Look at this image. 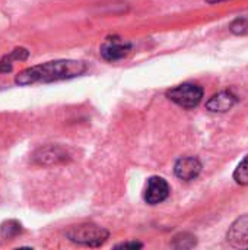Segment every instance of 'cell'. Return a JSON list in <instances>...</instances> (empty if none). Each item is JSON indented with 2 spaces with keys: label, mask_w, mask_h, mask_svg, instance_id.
I'll list each match as a JSON object with an SVG mask.
<instances>
[{
  "label": "cell",
  "mask_w": 248,
  "mask_h": 250,
  "mask_svg": "<svg viewBox=\"0 0 248 250\" xmlns=\"http://www.w3.org/2000/svg\"><path fill=\"white\" fill-rule=\"evenodd\" d=\"M67 237L79 245L85 246H99L108 239V231L95 224H80L75 226L67 231Z\"/></svg>",
  "instance_id": "cell-2"
},
{
  "label": "cell",
  "mask_w": 248,
  "mask_h": 250,
  "mask_svg": "<svg viewBox=\"0 0 248 250\" xmlns=\"http://www.w3.org/2000/svg\"><path fill=\"white\" fill-rule=\"evenodd\" d=\"M170 193V186L162 177H151L146 185L145 190V201L149 205H156L164 202L168 198Z\"/></svg>",
  "instance_id": "cell-4"
},
{
  "label": "cell",
  "mask_w": 248,
  "mask_h": 250,
  "mask_svg": "<svg viewBox=\"0 0 248 250\" xmlns=\"http://www.w3.org/2000/svg\"><path fill=\"white\" fill-rule=\"evenodd\" d=\"M35 160L39 164H53V163H58L66 160V152L61 151L60 148H45V149H39L35 154Z\"/></svg>",
  "instance_id": "cell-9"
},
{
  "label": "cell",
  "mask_w": 248,
  "mask_h": 250,
  "mask_svg": "<svg viewBox=\"0 0 248 250\" xmlns=\"http://www.w3.org/2000/svg\"><path fill=\"white\" fill-rule=\"evenodd\" d=\"M174 171H175V176L178 179L190 182V180H194L200 174L202 164L194 157H183L175 163Z\"/></svg>",
  "instance_id": "cell-6"
},
{
  "label": "cell",
  "mask_w": 248,
  "mask_h": 250,
  "mask_svg": "<svg viewBox=\"0 0 248 250\" xmlns=\"http://www.w3.org/2000/svg\"><path fill=\"white\" fill-rule=\"evenodd\" d=\"M228 240L234 246H246L248 245V217L240 218L229 230Z\"/></svg>",
  "instance_id": "cell-8"
},
{
  "label": "cell",
  "mask_w": 248,
  "mask_h": 250,
  "mask_svg": "<svg viewBox=\"0 0 248 250\" xmlns=\"http://www.w3.org/2000/svg\"><path fill=\"white\" fill-rule=\"evenodd\" d=\"M234 179L238 185H243V186L248 185V155L237 167V170L234 173Z\"/></svg>",
  "instance_id": "cell-10"
},
{
  "label": "cell",
  "mask_w": 248,
  "mask_h": 250,
  "mask_svg": "<svg viewBox=\"0 0 248 250\" xmlns=\"http://www.w3.org/2000/svg\"><path fill=\"white\" fill-rule=\"evenodd\" d=\"M232 32L235 34H247L248 32V18H240L231 25Z\"/></svg>",
  "instance_id": "cell-12"
},
{
  "label": "cell",
  "mask_w": 248,
  "mask_h": 250,
  "mask_svg": "<svg viewBox=\"0 0 248 250\" xmlns=\"http://www.w3.org/2000/svg\"><path fill=\"white\" fill-rule=\"evenodd\" d=\"M235 103H237V98H235L234 94H231V92H221L218 95H213L208 101L206 107L210 111L224 113V111H228L229 108H232Z\"/></svg>",
  "instance_id": "cell-7"
},
{
  "label": "cell",
  "mask_w": 248,
  "mask_h": 250,
  "mask_svg": "<svg viewBox=\"0 0 248 250\" xmlns=\"http://www.w3.org/2000/svg\"><path fill=\"white\" fill-rule=\"evenodd\" d=\"M130 50V44L118 37H110L101 45V54L108 62H115L123 59Z\"/></svg>",
  "instance_id": "cell-5"
},
{
  "label": "cell",
  "mask_w": 248,
  "mask_h": 250,
  "mask_svg": "<svg viewBox=\"0 0 248 250\" xmlns=\"http://www.w3.org/2000/svg\"><path fill=\"white\" fill-rule=\"evenodd\" d=\"M20 230H22V229H20V224H19V223H16V221H7V223H4V224L1 226L0 233H1L3 237L12 239V237L18 236V234L20 233Z\"/></svg>",
  "instance_id": "cell-11"
},
{
  "label": "cell",
  "mask_w": 248,
  "mask_h": 250,
  "mask_svg": "<svg viewBox=\"0 0 248 250\" xmlns=\"http://www.w3.org/2000/svg\"><path fill=\"white\" fill-rule=\"evenodd\" d=\"M167 97L183 108H194L203 98V89L194 83H183L170 89Z\"/></svg>",
  "instance_id": "cell-3"
},
{
  "label": "cell",
  "mask_w": 248,
  "mask_h": 250,
  "mask_svg": "<svg viewBox=\"0 0 248 250\" xmlns=\"http://www.w3.org/2000/svg\"><path fill=\"white\" fill-rule=\"evenodd\" d=\"M209 3H216V1H221V0H208Z\"/></svg>",
  "instance_id": "cell-14"
},
{
  "label": "cell",
  "mask_w": 248,
  "mask_h": 250,
  "mask_svg": "<svg viewBox=\"0 0 248 250\" xmlns=\"http://www.w3.org/2000/svg\"><path fill=\"white\" fill-rule=\"evenodd\" d=\"M117 248H123V249H137V248H142L140 243H123V245H118Z\"/></svg>",
  "instance_id": "cell-13"
},
{
  "label": "cell",
  "mask_w": 248,
  "mask_h": 250,
  "mask_svg": "<svg viewBox=\"0 0 248 250\" xmlns=\"http://www.w3.org/2000/svg\"><path fill=\"white\" fill-rule=\"evenodd\" d=\"M86 66L77 60H54L42 64H37L22 70L16 76V83L32 85V83H47L63 79H70L82 75Z\"/></svg>",
  "instance_id": "cell-1"
}]
</instances>
